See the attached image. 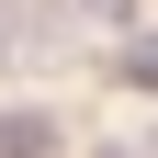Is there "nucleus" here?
Listing matches in <instances>:
<instances>
[{
  "label": "nucleus",
  "mask_w": 158,
  "mask_h": 158,
  "mask_svg": "<svg viewBox=\"0 0 158 158\" xmlns=\"http://www.w3.org/2000/svg\"><path fill=\"white\" fill-rule=\"evenodd\" d=\"M113 68H124V90H158V34H135V45L113 56Z\"/></svg>",
  "instance_id": "f257e3e1"
},
{
  "label": "nucleus",
  "mask_w": 158,
  "mask_h": 158,
  "mask_svg": "<svg viewBox=\"0 0 158 158\" xmlns=\"http://www.w3.org/2000/svg\"><path fill=\"white\" fill-rule=\"evenodd\" d=\"M90 11H124V0H90Z\"/></svg>",
  "instance_id": "f03ea898"
},
{
  "label": "nucleus",
  "mask_w": 158,
  "mask_h": 158,
  "mask_svg": "<svg viewBox=\"0 0 158 158\" xmlns=\"http://www.w3.org/2000/svg\"><path fill=\"white\" fill-rule=\"evenodd\" d=\"M102 158H135V147H102Z\"/></svg>",
  "instance_id": "7ed1b4c3"
}]
</instances>
